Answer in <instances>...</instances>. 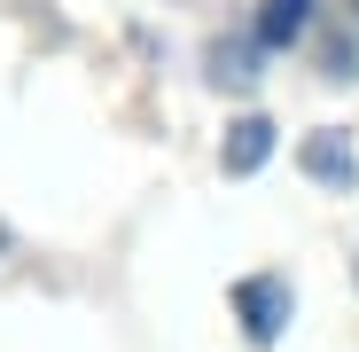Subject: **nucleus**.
<instances>
[{
    "label": "nucleus",
    "instance_id": "6",
    "mask_svg": "<svg viewBox=\"0 0 359 352\" xmlns=\"http://www.w3.org/2000/svg\"><path fill=\"white\" fill-rule=\"evenodd\" d=\"M0 251H8V227H0Z\"/></svg>",
    "mask_w": 359,
    "mask_h": 352
},
{
    "label": "nucleus",
    "instance_id": "1",
    "mask_svg": "<svg viewBox=\"0 0 359 352\" xmlns=\"http://www.w3.org/2000/svg\"><path fill=\"white\" fill-rule=\"evenodd\" d=\"M234 313H243V337H250V344H273L281 321H289V282H281V274L234 282Z\"/></svg>",
    "mask_w": 359,
    "mask_h": 352
},
{
    "label": "nucleus",
    "instance_id": "2",
    "mask_svg": "<svg viewBox=\"0 0 359 352\" xmlns=\"http://www.w3.org/2000/svg\"><path fill=\"white\" fill-rule=\"evenodd\" d=\"M258 63H266L258 32H226V39H211V55H203V71H211L219 94H250V86H258Z\"/></svg>",
    "mask_w": 359,
    "mask_h": 352
},
{
    "label": "nucleus",
    "instance_id": "3",
    "mask_svg": "<svg viewBox=\"0 0 359 352\" xmlns=\"http://www.w3.org/2000/svg\"><path fill=\"white\" fill-rule=\"evenodd\" d=\"M273 157V117H234V126H226V149H219V172H226V181H243V172H258Z\"/></svg>",
    "mask_w": 359,
    "mask_h": 352
},
{
    "label": "nucleus",
    "instance_id": "4",
    "mask_svg": "<svg viewBox=\"0 0 359 352\" xmlns=\"http://www.w3.org/2000/svg\"><path fill=\"white\" fill-rule=\"evenodd\" d=\"M313 24V0H258V47H297Z\"/></svg>",
    "mask_w": 359,
    "mask_h": 352
},
{
    "label": "nucleus",
    "instance_id": "5",
    "mask_svg": "<svg viewBox=\"0 0 359 352\" xmlns=\"http://www.w3.org/2000/svg\"><path fill=\"white\" fill-rule=\"evenodd\" d=\"M305 172H313V181H328V188H351V181H359L344 133H313V141H305Z\"/></svg>",
    "mask_w": 359,
    "mask_h": 352
}]
</instances>
